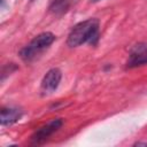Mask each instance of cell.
Segmentation results:
<instances>
[{
	"label": "cell",
	"instance_id": "6da1fadb",
	"mask_svg": "<svg viewBox=\"0 0 147 147\" xmlns=\"http://www.w3.org/2000/svg\"><path fill=\"white\" fill-rule=\"evenodd\" d=\"M100 22L98 18H87L72 26L68 34L67 45L69 47H78L83 44L95 45L100 36Z\"/></svg>",
	"mask_w": 147,
	"mask_h": 147
},
{
	"label": "cell",
	"instance_id": "7a4b0ae2",
	"mask_svg": "<svg viewBox=\"0 0 147 147\" xmlns=\"http://www.w3.org/2000/svg\"><path fill=\"white\" fill-rule=\"evenodd\" d=\"M55 34L48 31L37 34L20 51V57L25 63H32L55 41Z\"/></svg>",
	"mask_w": 147,
	"mask_h": 147
},
{
	"label": "cell",
	"instance_id": "3957f363",
	"mask_svg": "<svg viewBox=\"0 0 147 147\" xmlns=\"http://www.w3.org/2000/svg\"><path fill=\"white\" fill-rule=\"evenodd\" d=\"M63 124L62 118H54L47 124L39 127L32 136H31V144L32 145H41L44 144L53 133H55Z\"/></svg>",
	"mask_w": 147,
	"mask_h": 147
},
{
	"label": "cell",
	"instance_id": "277c9868",
	"mask_svg": "<svg viewBox=\"0 0 147 147\" xmlns=\"http://www.w3.org/2000/svg\"><path fill=\"white\" fill-rule=\"evenodd\" d=\"M62 79V72L59 68L49 69L41 79L40 83V93L42 95H49L56 91Z\"/></svg>",
	"mask_w": 147,
	"mask_h": 147
},
{
	"label": "cell",
	"instance_id": "5b68a950",
	"mask_svg": "<svg viewBox=\"0 0 147 147\" xmlns=\"http://www.w3.org/2000/svg\"><path fill=\"white\" fill-rule=\"evenodd\" d=\"M144 64H147V44L137 42L130 49L126 68H137Z\"/></svg>",
	"mask_w": 147,
	"mask_h": 147
},
{
	"label": "cell",
	"instance_id": "8992f818",
	"mask_svg": "<svg viewBox=\"0 0 147 147\" xmlns=\"http://www.w3.org/2000/svg\"><path fill=\"white\" fill-rule=\"evenodd\" d=\"M23 116V110L16 107H2L0 122L2 125H11L18 122Z\"/></svg>",
	"mask_w": 147,
	"mask_h": 147
},
{
	"label": "cell",
	"instance_id": "52a82bcc",
	"mask_svg": "<svg viewBox=\"0 0 147 147\" xmlns=\"http://www.w3.org/2000/svg\"><path fill=\"white\" fill-rule=\"evenodd\" d=\"M77 1L78 0H49L48 9L52 14L61 16L68 13Z\"/></svg>",
	"mask_w": 147,
	"mask_h": 147
},
{
	"label": "cell",
	"instance_id": "ba28073f",
	"mask_svg": "<svg viewBox=\"0 0 147 147\" xmlns=\"http://www.w3.org/2000/svg\"><path fill=\"white\" fill-rule=\"evenodd\" d=\"M134 146H147V142H141V141H138L134 144Z\"/></svg>",
	"mask_w": 147,
	"mask_h": 147
},
{
	"label": "cell",
	"instance_id": "9c48e42d",
	"mask_svg": "<svg viewBox=\"0 0 147 147\" xmlns=\"http://www.w3.org/2000/svg\"><path fill=\"white\" fill-rule=\"evenodd\" d=\"M92 2H99V1H101V0H91Z\"/></svg>",
	"mask_w": 147,
	"mask_h": 147
}]
</instances>
